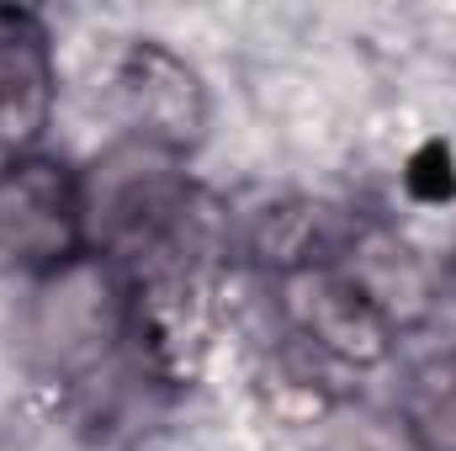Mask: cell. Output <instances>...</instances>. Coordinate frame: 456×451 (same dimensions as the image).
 I'll list each match as a JSON object with an SVG mask.
<instances>
[{"mask_svg": "<svg viewBox=\"0 0 456 451\" xmlns=\"http://www.w3.org/2000/svg\"><path fill=\"white\" fill-rule=\"evenodd\" d=\"M80 213L86 250L107 255L122 271L197 224V192L181 170V154L127 138L80 176Z\"/></svg>", "mask_w": 456, "mask_h": 451, "instance_id": "1", "label": "cell"}, {"mask_svg": "<svg viewBox=\"0 0 456 451\" xmlns=\"http://www.w3.org/2000/svg\"><path fill=\"white\" fill-rule=\"evenodd\" d=\"M0 250L32 276H48L91 255L86 213H80V176H69V165L27 154L0 176Z\"/></svg>", "mask_w": 456, "mask_h": 451, "instance_id": "4", "label": "cell"}, {"mask_svg": "<svg viewBox=\"0 0 456 451\" xmlns=\"http://www.w3.org/2000/svg\"><path fill=\"white\" fill-rule=\"evenodd\" d=\"M117 91L143 144L165 154H186L208 133V91L202 75L165 43H133L117 64Z\"/></svg>", "mask_w": 456, "mask_h": 451, "instance_id": "6", "label": "cell"}, {"mask_svg": "<svg viewBox=\"0 0 456 451\" xmlns=\"http://www.w3.org/2000/svg\"><path fill=\"white\" fill-rule=\"evenodd\" d=\"M324 451H398L393 441H382L377 430H355V436H335Z\"/></svg>", "mask_w": 456, "mask_h": 451, "instance_id": "11", "label": "cell"}, {"mask_svg": "<svg viewBox=\"0 0 456 451\" xmlns=\"http://www.w3.org/2000/svg\"><path fill=\"white\" fill-rule=\"evenodd\" d=\"M403 436L414 451H456V350L430 356L409 372Z\"/></svg>", "mask_w": 456, "mask_h": 451, "instance_id": "9", "label": "cell"}, {"mask_svg": "<svg viewBox=\"0 0 456 451\" xmlns=\"http://www.w3.org/2000/svg\"><path fill=\"white\" fill-rule=\"evenodd\" d=\"M335 266L377 303V314L393 330L398 324H419L430 314V271L393 228L355 224V234H350V244H345V255Z\"/></svg>", "mask_w": 456, "mask_h": 451, "instance_id": "8", "label": "cell"}, {"mask_svg": "<svg viewBox=\"0 0 456 451\" xmlns=\"http://www.w3.org/2000/svg\"><path fill=\"white\" fill-rule=\"evenodd\" d=\"M127 340V276L107 255H80L48 276H37L32 303V345L43 366L80 377Z\"/></svg>", "mask_w": 456, "mask_h": 451, "instance_id": "3", "label": "cell"}, {"mask_svg": "<svg viewBox=\"0 0 456 451\" xmlns=\"http://www.w3.org/2000/svg\"><path fill=\"white\" fill-rule=\"evenodd\" d=\"M127 276V340L159 382H191L218 330V276L202 224H191L165 250L122 266Z\"/></svg>", "mask_w": 456, "mask_h": 451, "instance_id": "2", "label": "cell"}, {"mask_svg": "<svg viewBox=\"0 0 456 451\" xmlns=\"http://www.w3.org/2000/svg\"><path fill=\"white\" fill-rule=\"evenodd\" d=\"M53 112V53L32 11L0 5V176L32 154Z\"/></svg>", "mask_w": 456, "mask_h": 451, "instance_id": "7", "label": "cell"}, {"mask_svg": "<svg viewBox=\"0 0 456 451\" xmlns=\"http://www.w3.org/2000/svg\"><path fill=\"white\" fill-rule=\"evenodd\" d=\"M409 186H414V197H425V202H441V197H452L456 192V170H452V154L441 149V144H430L414 165H409Z\"/></svg>", "mask_w": 456, "mask_h": 451, "instance_id": "10", "label": "cell"}, {"mask_svg": "<svg viewBox=\"0 0 456 451\" xmlns=\"http://www.w3.org/2000/svg\"><path fill=\"white\" fill-rule=\"evenodd\" d=\"M281 314L292 319L297 340L345 366H377L393 350V324L340 266H308L281 276Z\"/></svg>", "mask_w": 456, "mask_h": 451, "instance_id": "5", "label": "cell"}]
</instances>
